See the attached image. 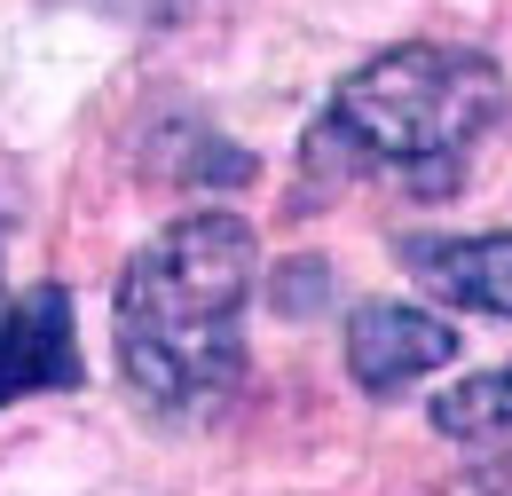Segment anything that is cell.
<instances>
[{"label":"cell","instance_id":"7","mask_svg":"<svg viewBox=\"0 0 512 496\" xmlns=\"http://www.w3.org/2000/svg\"><path fill=\"white\" fill-rule=\"evenodd\" d=\"M497 496H512V489H497Z\"/></svg>","mask_w":512,"mask_h":496},{"label":"cell","instance_id":"1","mask_svg":"<svg viewBox=\"0 0 512 496\" xmlns=\"http://www.w3.org/2000/svg\"><path fill=\"white\" fill-rule=\"evenodd\" d=\"M260 237L237 213H190L158 229L119 276V371L158 418H205L245 378V300Z\"/></svg>","mask_w":512,"mask_h":496},{"label":"cell","instance_id":"3","mask_svg":"<svg viewBox=\"0 0 512 496\" xmlns=\"http://www.w3.org/2000/svg\"><path fill=\"white\" fill-rule=\"evenodd\" d=\"M87 378L79 355V315L64 284H32L24 300L0 308V410L24 394H71Z\"/></svg>","mask_w":512,"mask_h":496},{"label":"cell","instance_id":"5","mask_svg":"<svg viewBox=\"0 0 512 496\" xmlns=\"http://www.w3.org/2000/svg\"><path fill=\"white\" fill-rule=\"evenodd\" d=\"M402 260L442 300L512 323V229L505 237H426V245H402Z\"/></svg>","mask_w":512,"mask_h":496},{"label":"cell","instance_id":"6","mask_svg":"<svg viewBox=\"0 0 512 496\" xmlns=\"http://www.w3.org/2000/svg\"><path fill=\"white\" fill-rule=\"evenodd\" d=\"M434 434L457 441L465 457H489V465H512V363L481 378H457L434 394Z\"/></svg>","mask_w":512,"mask_h":496},{"label":"cell","instance_id":"4","mask_svg":"<svg viewBox=\"0 0 512 496\" xmlns=\"http://www.w3.org/2000/svg\"><path fill=\"white\" fill-rule=\"evenodd\" d=\"M442 363H457V323L426 308H402V300H363L347 315V378L363 394H402L418 378H434Z\"/></svg>","mask_w":512,"mask_h":496},{"label":"cell","instance_id":"2","mask_svg":"<svg viewBox=\"0 0 512 496\" xmlns=\"http://www.w3.org/2000/svg\"><path fill=\"white\" fill-rule=\"evenodd\" d=\"M505 111L512 87L481 48L418 40L339 79L316 150H331L347 174H394L410 197H457L473 150L505 126Z\"/></svg>","mask_w":512,"mask_h":496}]
</instances>
